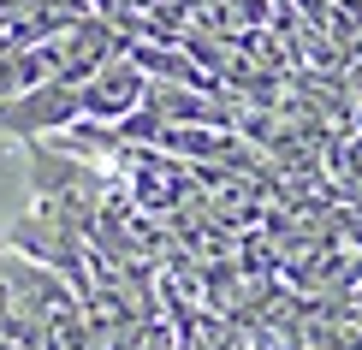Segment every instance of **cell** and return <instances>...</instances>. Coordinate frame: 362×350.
<instances>
[{
    "instance_id": "6da1fadb",
    "label": "cell",
    "mask_w": 362,
    "mask_h": 350,
    "mask_svg": "<svg viewBox=\"0 0 362 350\" xmlns=\"http://www.w3.org/2000/svg\"><path fill=\"white\" fill-rule=\"evenodd\" d=\"M83 83H89V78H83ZM83 83H78V78H48L42 89L6 101V107H0V136L42 143V136H59V131L83 125Z\"/></svg>"
}]
</instances>
